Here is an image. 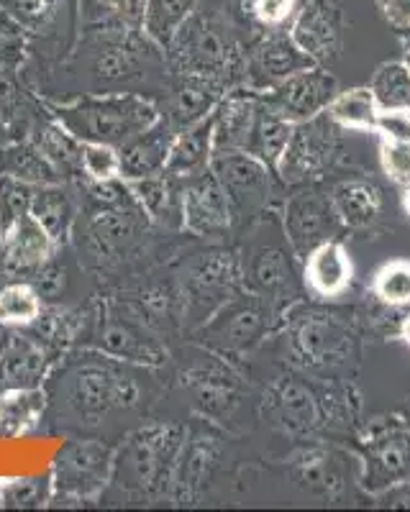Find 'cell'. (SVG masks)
Segmentation results:
<instances>
[{
	"mask_svg": "<svg viewBox=\"0 0 410 512\" xmlns=\"http://www.w3.org/2000/svg\"><path fill=\"white\" fill-rule=\"evenodd\" d=\"M275 336L282 338L290 367L308 377H352L362 359V320L303 297L282 310Z\"/></svg>",
	"mask_w": 410,
	"mask_h": 512,
	"instance_id": "cell-1",
	"label": "cell"
},
{
	"mask_svg": "<svg viewBox=\"0 0 410 512\" xmlns=\"http://www.w3.org/2000/svg\"><path fill=\"white\" fill-rule=\"evenodd\" d=\"M244 21H236V11L223 6H203L180 26L170 41L167 62L175 75H205L221 80L226 88L244 85L246 44L241 39Z\"/></svg>",
	"mask_w": 410,
	"mask_h": 512,
	"instance_id": "cell-2",
	"label": "cell"
},
{
	"mask_svg": "<svg viewBox=\"0 0 410 512\" xmlns=\"http://www.w3.org/2000/svg\"><path fill=\"white\" fill-rule=\"evenodd\" d=\"M244 244L239 246L244 287L254 295L270 300L280 310L303 297V280L298 259L287 244L280 213L267 210L262 218L244 228Z\"/></svg>",
	"mask_w": 410,
	"mask_h": 512,
	"instance_id": "cell-3",
	"label": "cell"
},
{
	"mask_svg": "<svg viewBox=\"0 0 410 512\" xmlns=\"http://www.w3.org/2000/svg\"><path fill=\"white\" fill-rule=\"evenodd\" d=\"M52 118L75 139L106 144L113 149L129 144L162 118L157 105L144 95H82L72 103L54 105Z\"/></svg>",
	"mask_w": 410,
	"mask_h": 512,
	"instance_id": "cell-4",
	"label": "cell"
},
{
	"mask_svg": "<svg viewBox=\"0 0 410 512\" xmlns=\"http://www.w3.org/2000/svg\"><path fill=\"white\" fill-rule=\"evenodd\" d=\"M282 310L270 300L244 290L221 305L203 326L195 331V338L203 349L223 356L226 361L244 359L254 349L275 336Z\"/></svg>",
	"mask_w": 410,
	"mask_h": 512,
	"instance_id": "cell-5",
	"label": "cell"
},
{
	"mask_svg": "<svg viewBox=\"0 0 410 512\" xmlns=\"http://www.w3.org/2000/svg\"><path fill=\"white\" fill-rule=\"evenodd\" d=\"M244 290L239 246H211L195 254L193 262L182 272V315L198 331L226 300Z\"/></svg>",
	"mask_w": 410,
	"mask_h": 512,
	"instance_id": "cell-6",
	"label": "cell"
},
{
	"mask_svg": "<svg viewBox=\"0 0 410 512\" xmlns=\"http://www.w3.org/2000/svg\"><path fill=\"white\" fill-rule=\"evenodd\" d=\"M344 134V128L326 113L295 123L285 154L275 167L282 187L313 185L336 172L346 159Z\"/></svg>",
	"mask_w": 410,
	"mask_h": 512,
	"instance_id": "cell-7",
	"label": "cell"
},
{
	"mask_svg": "<svg viewBox=\"0 0 410 512\" xmlns=\"http://www.w3.org/2000/svg\"><path fill=\"white\" fill-rule=\"evenodd\" d=\"M62 395L65 408L75 418L98 423L113 410L134 408L139 402V384L111 361H82L65 374Z\"/></svg>",
	"mask_w": 410,
	"mask_h": 512,
	"instance_id": "cell-8",
	"label": "cell"
},
{
	"mask_svg": "<svg viewBox=\"0 0 410 512\" xmlns=\"http://www.w3.org/2000/svg\"><path fill=\"white\" fill-rule=\"evenodd\" d=\"M357 451L362 461L359 484L369 495H380L410 477V428L400 413L372 418L359 425Z\"/></svg>",
	"mask_w": 410,
	"mask_h": 512,
	"instance_id": "cell-9",
	"label": "cell"
},
{
	"mask_svg": "<svg viewBox=\"0 0 410 512\" xmlns=\"http://www.w3.org/2000/svg\"><path fill=\"white\" fill-rule=\"evenodd\" d=\"M211 172L221 182L231 213L234 228L252 226L267 210H275L277 185L280 177L272 167L249 152H221L213 154Z\"/></svg>",
	"mask_w": 410,
	"mask_h": 512,
	"instance_id": "cell-10",
	"label": "cell"
},
{
	"mask_svg": "<svg viewBox=\"0 0 410 512\" xmlns=\"http://www.w3.org/2000/svg\"><path fill=\"white\" fill-rule=\"evenodd\" d=\"M185 431L180 425H154L139 431L123 448L121 461H116L129 487L141 495H162L175 479L177 456H180Z\"/></svg>",
	"mask_w": 410,
	"mask_h": 512,
	"instance_id": "cell-11",
	"label": "cell"
},
{
	"mask_svg": "<svg viewBox=\"0 0 410 512\" xmlns=\"http://www.w3.org/2000/svg\"><path fill=\"white\" fill-rule=\"evenodd\" d=\"M280 221L287 244L298 262H303L308 251L316 249L318 244L328 239H341L344 233V226L331 203V192L323 187V182L290 187V195L282 200Z\"/></svg>",
	"mask_w": 410,
	"mask_h": 512,
	"instance_id": "cell-12",
	"label": "cell"
},
{
	"mask_svg": "<svg viewBox=\"0 0 410 512\" xmlns=\"http://www.w3.org/2000/svg\"><path fill=\"white\" fill-rule=\"evenodd\" d=\"M308 67H316V64L295 44L290 29L285 26L259 29L246 44L244 85L257 93H267L282 80L298 75Z\"/></svg>",
	"mask_w": 410,
	"mask_h": 512,
	"instance_id": "cell-13",
	"label": "cell"
},
{
	"mask_svg": "<svg viewBox=\"0 0 410 512\" xmlns=\"http://www.w3.org/2000/svg\"><path fill=\"white\" fill-rule=\"evenodd\" d=\"M264 413L290 438L308 441L323 433L321 402L316 384L308 374H282L264 397Z\"/></svg>",
	"mask_w": 410,
	"mask_h": 512,
	"instance_id": "cell-14",
	"label": "cell"
},
{
	"mask_svg": "<svg viewBox=\"0 0 410 512\" xmlns=\"http://www.w3.org/2000/svg\"><path fill=\"white\" fill-rule=\"evenodd\" d=\"M290 36L313 64L331 67L344 49L346 18L339 0H300L290 18Z\"/></svg>",
	"mask_w": 410,
	"mask_h": 512,
	"instance_id": "cell-15",
	"label": "cell"
},
{
	"mask_svg": "<svg viewBox=\"0 0 410 512\" xmlns=\"http://www.w3.org/2000/svg\"><path fill=\"white\" fill-rule=\"evenodd\" d=\"M180 210L182 231L198 239H223L234 228L229 198L211 169L180 180Z\"/></svg>",
	"mask_w": 410,
	"mask_h": 512,
	"instance_id": "cell-16",
	"label": "cell"
},
{
	"mask_svg": "<svg viewBox=\"0 0 410 512\" xmlns=\"http://www.w3.org/2000/svg\"><path fill=\"white\" fill-rule=\"evenodd\" d=\"M336 93H339L336 77L326 67L316 64L262 93V103L290 123H300L321 116Z\"/></svg>",
	"mask_w": 410,
	"mask_h": 512,
	"instance_id": "cell-17",
	"label": "cell"
},
{
	"mask_svg": "<svg viewBox=\"0 0 410 512\" xmlns=\"http://www.w3.org/2000/svg\"><path fill=\"white\" fill-rule=\"evenodd\" d=\"M93 344L100 354L118 361H134L144 367H159L167 361V349L159 344V338L149 331L144 318L136 320L121 313H103L93 333Z\"/></svg>",
	"mask_w": 410,
	"mask_h": 512,
	"instance_id": "cell-18",
	"label": "cell"
},
{
	"mask_svg": "<svg viewBox=\"0 0 410 512\" xmlns=\"http://www.w3.org/2000/svg\"><path fill=\"white\" fill-rule=\"evenodd\" d=\"M113 451L100 441L67 443L54 464V489L65 497H90L113 472Z\"/></svg>",
	"mask_w": 410,
	"mask_h": 512,
	"instance_id": "cell-19",
	"label": "cell"
},
{
	"mask_svg": "<svg viewBox=\"0 0 410 512\" xmlns=\"http://www.w3.org/2000/svg\"><path fill=\"white\" fill-rule=\"evenodd\" d=\"M303 290L318 303H334L352 290L354 262L341 239H328L300 262Z\"/></svg>",
	"mask_w": 410,
	"mask_h": 512,
	"instance_id": "cell-20",
	"label": "cell"
},
{
	"mask_svg": "<svg viewBox=\"0 0 410 512\" xmlns=\"http://www.w3.org/2000/svg\"><path fill=\"white\" fill-rule=\"evenodd\" d=\"M57 249V241L29 213L0 231V269L11 277L31 280L52 256H57Z\"/></svg>",
	"mask_w": 410,
	"mask_h": 512,
	"instance_id": "cell-21",
	"label": "cell"
},
{
	"mask_svg": "<svg viewBox=\"0 0 410 512\" xmlns=\"http://www.w3.org/2000/svg\"><path fill=\"white\" fill-rule=\"evenodd\" d=\"M182 382L193 395L195 405L211 418L229 413L241 392V377L234 372V367L223 356L208 349H205L203 361L182 374Z\"/></svg>",
	"mask_w": 410,
	"mask_h": 512,
	"instance_id": "cell-22",
	"label": "cell"
},
{
	"mask_svg": "<svg viewBox=\"0 0 410 512\" xmlns=\"http://www.w3.org/2000/svg\"><path fill=\"white\" fill-rule=\"evenodd\" d=\"M259 108H262V93H257V90L246 88V85L226 90L221 103L216 105V111L211 113L216 154L246 152Z\"/></svg>",
	"mask_w": 410,
	"mask_h": 512,
	"instance_id": "cell-23",
	"label": "cell"
},
{
	"mask_svg": "<svg viewBox=\"0 0 410 512\" xmlns=\"http://www.w3.org/2000/svg\"><path fill=\"white\" fill-rule=\"evenodd\" d=\"M149 216L141 210V205L131 208H88V228H85V241H88L90 254L98 259H113L121 251L129 249L139 233L149 226Z\"/></svg>",
	"mask_w": 410,
	"mask_h": 512,
	"instance_id": "cell-24",
	"label": "cell"
},
{
	"mask_svg": "<svg viewBox=\"0 0 410 512\" xmlns=\"http://www.w3.org/2000/svg\"><path fill=\"white\" fill-rule=\"evenodd\" d=\"M218 459H221V438L213 433V428L200 425L193 431H185L180 456H177L175 479H172L177 497L180 500H195L200 489L205 487V482L213 477Z\"/></svg>",
	"mask_w": 410,
	"mask_h": 512,
	"instance_id": "cell-25",
	"label": "cell"
},
{
	"mask_svg": "<svg viewBox=\"0 0 410 512\" xmlns=\"http://www.w3.org/2000/svg\"><path fill=\"white\" fill-rule=\"evenodd\" d=\"M344 231H375L385 216V192L369 177H346L328 187Z\"/></svg>",
	"mask_w": 410,
	"mask_h": 512,
	"instance_id": "cell-26",
	"label": "cell"
},
{
	"mask_svg": "<svg viewBox=\"0 0 410 512\" xmlns=\"http://www.w3.org/2000/svg\"><path fill=\"white\" fill-rule=\"evenodd\" d=\"M226 90L231 88H226L221 80H213V77L175 75V85H172L170 100H167V113H162V118L175 128L177 134L182 128L211 116Z\"/></svg>",
	"mask_w": 410,
	"mask_h": 512,
	"instance_id": "cell-27",
	"label": "cell"
},
{
	"mask_svg": "<svg viewBox=\"0 0 410 512\" xmlns=\"http://www.w3.org/2000/svg\"><path fill=\"white\" fill-rule=\"evenodd\" d=\"M287 472L295 484L308 489L311 495L336 497L344 489L341 461L334 448L323 443H305L287 456Z\"/></svg>",
	"mask_w": 410,
	"mask_h": 512,
	"instance_id": "cell-28",
	"label": "cell"
},
{
	"mask_svg": "<svg viewBox=\"0 0 410 512\" xmlns=\"http://www.w3.org/2000/svg\"><path fill=\"white\" fill-rule=\"evenodd\" d=\"M172 139H175V128L164 118H159L149 131H144V134L131 139L126 146H121L118 149V162H121L123 180L131 182L164 172Z\"/></svg>",
	"mask_w": 410,
	"mask_h": 512,
	"instance_id": "cell-29",
	"label": "cell"
},
{
	"mask_svg": "<svg viewBox=\"0 0 410 512\" xmlns=\"http://www.w3.org/2000/svg\"><path fill=\"white\" fill-rule=\"evenodd\" d=\"M213 121L211 116L203 121L193 123V126L177 131L172 139L170 154H167V164L164 172L175 180H188V177L208 172L213 162Z\"/></svg>",
	"mask_w": 410,
	"mask_h": 512,
	"instance_id": "cell-30",
	"label": "cell"
},
{
	"mask_svg": "<svg viewBox=\"0 0 410 512\" xmlns=\"http://www.w3.org/2000/svg\"><path fill=\"white\" fill-rule=\"evenodd\" d=\"M129 185L134 190L136 200H139L141 210L149 216V221L159 223V226L182 228L180 180L170 177L167 172H159V175L131 180Z\"/></svg>",
	"mask_w": 410,
	"mask_h": 512,
	"instance_id": "cell-31",
	"label": "cell"
},
{
	"mask_svg": "<svg viewBox=\"0 0 410 512\" xmlns=\"http://www.w3.org/2000/svg\"><path fill=\"white\" fill-rule=\"evenodd\" d=\"M0 175L16 177V180L36 187L62 182L54 164L34 141H8L0 149Z\"/></svg>",
	"mask_w": 410,
	"mask_h": 512,
	"instance_id": "cell-32",
	"label": "cell"
},
{
	"mask_svg": "<svg viewBox=\"0 0 410 512\" xmlns=\"http://www.w3.org/2000/svg\"><path fill=\"white\" fill-rule=\"evenodd\" d=\"M31 216L41 223V228L62 246V241L70 236L75 226L77 208L70 192L62 187V182L54 185H39L31 200Z\"/></svg>",
	"mask_w": 410,
	"mask_h": 512,
	"instance_id": "cell-33",
	"label": "cell"
},
{
	"mask_svg": "<svg viewBox=\"0 0 410 512\" xmlns=\"http://www.w3.org/2000/svg\"><path fill=\"white\" fill-rule=\"evenodd\" d=\"M203 0H147L141 13V31L154 47H170V41L180 31V26L198 11Z\"/></svg>",
	"mask_w": 410,
	"mask_h": 512,
	"instance_id": "cell-34",
	"label": "cell"
},
{
	"mask_svg": "<svg viewBox=\"0 0 410 512\" xmlns=\"http://www.w3.org/2000/svg\"><path fill=\"white\" fill-rule=\"evenodd\" d=\"M323 113L334 123H339L344 131H375V134L382 116L369 85L339 90Z\"/></svg>",
	"mask_w": 410,
	"mask_h": 512,
	"instance_id": "cell-35",
	"label": "cell"
},
{
	"mask_svg": "<svg viewBox=\"0 0 410 512\" xmlns=\"http://www.w3.org/2000/svg\"><path fill=\"white\" fill-rule=\"evenodd\" d=\"M293 126L295 123L282 118L280 113L270 111V108L262 103L257 121H254L252 136H249L246 152L254 154V157L262 159L267 167L275 169L277 162L282 159V154H285L287 141H290V136H293Z\"/></svg>",
	"mask_w": 410,
	"mask_h": 512,
	"instance_id": "cell-36",
	"label": "cell"
},
{
	"mask_svg": "<svg viewBox=\"0 0 410 512\" xmlns=\"http://www.w3.org/2000/svg\"><path fill=\"white\" fill-rule=\"evenodd\" d=\"M34 144L47 154L62 180L82 177V141L75 139L65 126H59L54 118L39 126V136L34 139Z\"/></svg>",
	"mask_w": 410,
	"mask_h": 512,
	"instance_id": "cell-37",
	"label": "cell"
},
{
	"mask_svg": "<svg viewBox=\"0 0 410 512\" xmlns=\"http://www.w3.org/2000/svg\"><path fill=\"white\" fill-rule=\"evenodd\" d=\"M380 113H410V70L408 64L382 62L369 80Z\"/></svg>",
	"mask_w": 410,
	"mask_h": 512,
	"instance_id": "cell-38",
	"label": "cell"
},
{
	"mask_svg": "<svg viewBox=\"0 0 410 512\" xmlns=\"http://www.w3.org/2000/svg\"><path fill=\"white\" fill-rule=\"evenodd\" d=\"M369 295L387 310L410 308V259H390L380 264L369 282Z\"/></svg>",
	"mask_w": 410,
	"mask_h": 512,
	"instance_id": "cell-39",
	"label": "cell"
},
{
	"mask_svg": "<svg viewBox=\"0 0 410 512\" xmlns=\"http://www.w3.org/2000/svg\"><path fill=\"white\" fill-rule=\"evenodd\" d=\"M41 295L31 282H8L0 287V326L26 328L41 318Z\"/></svg>",
	"mask_w": 410,
	"mask_h": 512,
	"instance_id": "cell-40",
	"label": "cell"
},
{
	"mask_svg": "<svg viewBox=\"0 0 410 512\" xmlns=\"http://www.w3.org/2000/svg\"><path fill=\"white\" fill-rule=\"evenodd\" d=\"M44 351L34 344H18L0 359V379L11 390H29L44 377Z\"/></svg>",
	"mask_w": 410,
	"mask_h": 512,
	"instance_id": "cell-41",
	"label": "cell"
},
{
	"mask_svg": "<svg viewBox=\"0 0 410 512\" xmlns=\"http://www.w3.org/2000/svg\"><path fill=\"white\" fill-rule=\"evenodd\" d=\"M41 408H44V397L34 387L11 390L6 397H0V428L6 433L26 431Z\"/></svg>",
	"mask_w": 410,
	"mask_h": 512,
	"instance_id": "cell-42",
	"label": "cell"
},
{
	"mask_svg": "<svg viewBox=\"0 0 410 512\" xmlns=\"http://www.w3.org/2000/svg\"><path fill=\"white\" fill-rule=\"evenodd\" d=\"M29 34L31 29L21 18L0 8V70L18 72L26 59V49H29Z\"/></svg>",
	"mask_w": 410,
	"mask_h": 512,
	"instance_id": "cell-43",
	"label": "cell"
},
{
	"mask_svg": "<svg viewBox=\"0 0 410 512\" xmlns=\"http://www.w3.org/2000/svg\"><path fill=\"white\" fill-rule=\"evenodd\" d=\"M36 185L0 175V231L31 213Z\"/></svg>",
	"mask_w": 410,
	"mask_h": 512,
	"instance_id": "cell-44",
	"label": "cell"
},
{
	"mask_svg": "<svg viewBox=\"0 0 410 512\" xmlns=\"http://www.w3.org/2000/svg\"><path fill=\"white\" fill-rule=\"evenodd\" d=\"M236 6L254 26L275 29L293 18L298 0H236Z\"/></svg>",
	"mask_w": 410,
	"mask_h": 512,
	"instance_id": "cell-45",
	"label": "cell"
},
{
	"mask_svg": "<svg viewBox=\"0 0 410 512\" xmlns=\"http://www.w3.org/2000/svg\"><path fill=\"white\" fill-rule=\"evenodd\" d=\"M380 164L393 185L410 187V139L380 136Z\"/></svg>",
	"mask_w": 410,
	"mask_h": 512,
	"instance_id": "cell-46",
	"label": "cell"
},
{
	"mask_svg": "<svg viewBox=\"0 0 410 512\" xmlns=\"http://www.w3.org/2000/svg\"><path fill=\"white\" fill-rule=\"evenodd\" d=\"M82 177H88V180L121 177L118 149L106 144H93V141H82Z\"/></svg>",
	"mask_w": 410,
	"mask_h": 512,
	"instance_id": "cell-47",
	"label": "cell"
},
{
	"mask_svg": "<svg viewBox=\"0 0 410 512\" xmlns=\"http://www.w3.org/2000/svg\"><path fill=\"white\" fill-rule=\"evenodd\" d=\"M26 116H29V98L18 85L16 72L0 70V118L11 128L18 121L24 123Z\"/></svg>",
	"mask_w": 410,
	"mask_h": 512,
	"instance_id": "cell-48",
	"label": "cell"
},
{
	"mask_svg": "<svg viewBox=\"0 0 410 512\" xmlns=\"http://www.w3.org/2000/svg\"><path fill=\"white\" fill-rule=\"evenodd\" d=\"M0 8L21 18L29 29H41L54 16L57 0H0Z\"/></svg>",
	"mask_w": 410,
	"mask_h": 512,
	"instance_id": "cell-49",
	"label": "cell"
},
{
	"mask_svg": "<svg viewBox=\"0 0 410 512\" xmlns=\"http://www.w3.org/2000/svg\"><path fill=\"white\" fill-rule=\"evenodd\" d=\"M3 500L8 507H36L47 500V484L39 479H18L3 489Z\"/></svg>",
	"mask_w": 410,
	"mask_h": 512,
	"instance_id": "cell-50",
	"label": "cell"
},
{
	"mask_svg": "<svg viewBox=\"0 0 410 512\" xmlns=\"http://www.w3.org/2000/svg\"><path fill=\"white\" fill-rule=\"evenodd\" d=\"M382 18L393 26L398 34L410 31V0H377Z\"/></svg>",
	"mask_w": 410,
	"mask_h": 512,
	"instance_id": "cell-51",
	"label": "cell"
},
{
	"mask_svg": "<svg viewBox=\"0 0 410 512\" xmlns=\"http://www.w3.org/2000/svg\"><path fill=\"white\" fill-rule=\"evenodd\" d=\"M98 6L103 8L108 16L141 26V13H144L147 0H98Z\"/></svg>",
	"mask_w": 410,
	"mask_h": 512,
	"instance_id": "cell-52",
	"label": "cell"
},
{
	"mask_svg": "<svg viewBox=\"0 0 410 512\" xmlns=\"http://www.w3.org/2000/svg\"><path fill=\"white\" fill-rule=\"evenodd\" d=\"M377 500H380L382 505H390V507H410V477L403 479V482L393 484V487L385 489V492H380Z\"/></svg>",
	"mask_w": 410,
	"mask_h": 512,
	"instance_id": "cell-53",
	"label": "cell"
},
{
	"mask_svg": "<svg viewBox=\"0 0 410 512\" xmlns=\"http://www.w3.org/2000/svg\"><path fill=\"white\" fill-rule=\"evenodd\" d=\"M398 336H400V341H403L405 346H410V313L403 315V320H400Z\"/></svg>",
	"mask_w": 410,
	"mask_h": 512,
	"instance_id": "cell-54",
	"label": "cell"
},
{
	"mask_svg": "<svg viewBox=\"0 0 410 512\" xmlns=\"http://www.w3.org/2000/svg\"><path fill=\"white\" fill-rule=\"evenodd\" d=\"M400 418H403L405 425H408V428H410V395L405 397L403 408H400Z\"/></svg>",
	"mask_w": 410,
	"mask_h": 512,
	"instance_id": "cell-55",
	"label": "cell"
},
{
	"mask_svg": "<svg viewBox=\"0 0 410 512\" xmlns=\"http://www.w3.org/2000/svg\"><path fill=\"white\" fill-rule=\"evenodd\" d=\"M8 126H6V121H3V118H0V149H3V146L8 144Z\"/></svg>",
	"mask_w": 410,
	"mask_h": 512,
	"instance_id": "cell-56",
	"label": "cell"
},
{
	"mask_svg": "<svg viewBox=\"0 0 410 512\" xmlns=\"http://www.w3.org/2000/svg\"><path fill=\"white\" fill-rule=\"evenodd\" d=\"M403 210H405V216L410 218V187H405L403 190Z\"/></svg>",
	"mask_w": 410,
	"mask_h": 512,
	"instance_id": "cell-57",
	"label": "cell"
}]
</instances>
